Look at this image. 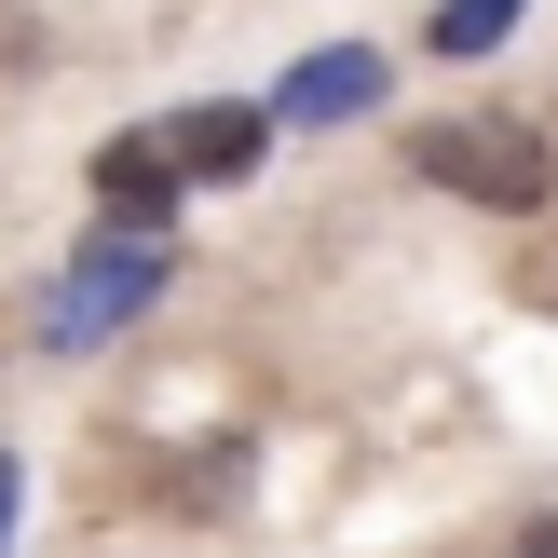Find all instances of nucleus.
<instances>
[{
  "label": "nucleus",
  "mask_w": 558,
  "mask_h": 558,
  "mask_svg": "<svg viewBox=\"0 0 558 558\" xmlns=\"http://www.w3.org/2000/svg\"><path fill=\"white\" fill-rule=\"evenodd\" d=\"M423 178H436V191H463V205L532 218L545 191H558V150H545L532 123H436V136H423Z\"/></svg>",
  "instance_id": "f257e3e1"
},
{
  "label": "nucleus",
  "mask_w": 558,
  "mask_h": 558,
  "mask_svg": "<svg viewBox=\"0 0 558 558\" xmlns=\"http://www.w3.org/2000/svg\"><path fill=\"white\" fill-rule=\"evenodd\" d=\"M136 300H163V245L136 232V245H96V272H69V287H54V341H96V327H123Z\"/></svg>",
  "instance_id": "f03ea898"
},
{
  "label": "nucleus",
  "mask_w": 558,
  "mask_h": 558,
  "mask_svg": "<svg viewBox=\"0 0 558 558\" xmlns=\"http://www.w3.org/2000/svg\"><path fill=\"white\" fill-rule=\"evenodd\" d=\"M163 163H178V178H259L272 163V109H245V96L178 109V123H163Z\"/></svg>",
  "instance_id": "7ed1b4c3"
},
{
  "label": "nucleus",
  "mask_w": 558,
  "mask_h": 558,
  "mask_svg": "<svg viewBox=\"0 0 558 558\" xmlns=\"http://www.w3.org/2000/svg\"><path fill=\"white\" fill-rule=\"evenodd\" d=\"M178 163H163V136H109V150H96V205L109 218H136V232H163V218H178Z\"/></svg>",
  "instance_id": "20e7f679"
},
{
  "label": "nucleus",
  "mask_w": 558,
  "mask_h": 558,
  "mask_svg": "<svg viewBox=\"0 0 558 558\" xmlns=\"http://www.w3.org/2000/svg\"><path fill=\"white\" fill-rule=\"evenodd\" d=\"M381 96V54H314V69L272 96V123H341V109H368Z\"/></svg>",
  "instance_id": "39448f33"
},
{
  "label": "nucleus",
  "mask_w": 558,
  "mask_h": 558,
  "mask_svg": "<svg viewBox=\"0 0 558 558\" xmlns=\"http://www.w3.org/2000/svg\"><path fill=\"white\" fill-rule=\"evenodd\" d=\"M505 27H518V0H436V27H423V41H436V54H490Z\"/></svg>",
  "instance_id": "423d86ee"
},
{
  "label": "nucleus",
  "mask_w": 558,
  "mask_h": 558,
  "mask_svg": "<svg viewBox=\"0 0 558 558\" xmlns=\"http://www.w3.org/2000/svg\"><path fill=\"white\" fill-rule=\"evenodd\" d=\"M518 558H558V518H532V532H518Z\"/></svg>",
  "instance_id": "0eeeda50"
},
{
  "label": "nucleus",
  "mask_w": 558,
  "mask_h": 558,
  "mask_svg": "<svg viewBox=\"0 0 558 558\" xmlns=\"http://www.w3.org/2000/svg\"><path fill=\"white\" fill-rule=\"evenodd\" d=\"M0 490H14V463H0Z\"/></svg>",
  "instance_id": "6e6552de"
}]
</instances>
